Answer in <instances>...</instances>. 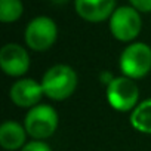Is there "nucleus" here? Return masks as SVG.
<instances>
[{"instance_id":"2eb2a0df","label":"nucleus","mask_w":151,"mask_h":151,"mask_svg":"<svg viewBox=\"0 0 151 151\" xmlns=\"http://www.w3.org/2000/svg\"><path fill=\"white\" fill-rule=\"evenodd\" d=\"M99 77H101V82L105 85V86H108L116 77H114V76L111 74V73H107V71H102L101 73V76H99Z\"/></svg>"},{"instance_id":"20e7f679","label":"nucleus","mask_w":151,"mask_h":151,"mask_svg":"<svg viewBox=\"0 0 151 151\" xmlns=\"http://www.w3.org/2000/svg\"><path fill=\"white\" fill-rule=\"evenodd\" d=\"M58 127V113L50 105H36L25 117V130L34 139H46Z\"/></svg>"},{"instance_id":"1a4fd4ad","label":"nucleus","mask_w":151,"mask_h":151,"mask_svg":"<svg viewBox=\"0 0 151 151\" xmlns=\"http://www.w3.org/2000/svg\"><path fill=\"white\" fill-rule=\"evenodd\" d=\"M116 0H76L79 17L89 22H101L114 14Z\"/></svg>"},{"instance_id":"39448f33","label":"nucleus","mask_w":151,"mask_h":151,"mask_svg":"<svg viewBox=\"0 0 151 151\" xmlns=\"http://www.w3.org/2000/svg\"><path fill=\"white\" fill-rule=\"evenodd\" d=\"M142 27V21L139 12L130 6H122L114 11L110 18V30L111 34L120 42L133 40Z\"/></svg>"},{"instance_id":"4468645a","label":"nucleus","mask_w":151,"mask_h":151,"mask_svg":"<svg viewBox=\"0 0 151 151\" xmlns=\"http://www.w3.org/2000/svg\"><path fill=\"white\" fill-rule=\"evenodd\" d=\"M138 12H151V0H129Z\"/></svg>"},{"instance_id":"dca6fc26","label":"nucleus","mask_w":151,"mask_h":151,"mask_svg":"<svg viewBox=\"0 0 151 151\" xmlns=\"http://www.w3.org/2000/svg\"><path fill=\"white\" fill-rule=\"evenodd\" d=\"M53 3H56V5H62V3H65L67 0H52Z\"/></svg>"},{"instance_id":"6e6552de","label":"nucleus","mask_w":151,"mask_h":151,"mask_svg":"<svg viewBox=\"0 0 151 151\" xmlns=\"http://www.w3.org/2000/svg\"><path fill=\"white\" fill-rule=\"evenodd\" d=\"M11 99L15 105L21 108H33L45 95L42 83H37L33 79H21L15 82L11 88Z\"/></svg>"},{"instance_id":"7ed1b4c3","label":"nucleus","mask_w":151,"mask_h":151,"mask_svg":"<svg viewBox=\"0 0 151 151\" xmlns=\"http://www.w3.org/2000/svg\"><path fill=\"white\" fill-rule=\"evenodd\" d=\"M139 99V89L136 83L123 76V77H116L108 86H107V101L108 104L122 113L135 110Z\"/></svg>"},{"instance_id":"0eeeda50","label":"nucleus","mask_w":151,"mask_h":151,"mask_svg":"<svg viewBox=\"0 0 151 151\" xmlns=\"http://www.w3.org/2000/svg\"><path fill=\"white\" fill-rule=\"evenodd\" d=\"M0 67L5 74L12 76V77H19L25 74L30 67L27 50L17 43L5 45L0 50Z\"/></svg>"},{"instance_id":"9d476101","label":"nucleus","mask_w":151,"mask_h":151,"mask_svg":"<svg viewBox=\"0 0 151 151\" xmlns=\"http://www.w3.org/2000/svg\"><path fill=\"white\" fill-rule=\"evenodd\" d=\"M25 129L17 122H5L0 126V145L8 151L25 145Z\"/></svg>"},{"instance_id":"f8f14e48","label":"nucleus","mask_w":151,"mask_h":151,"mask_svg":"<svg viewBox=\"0 0 151 151\" xmlns=\"http://www.w3.org/2000/svg\"><path fill=\"white\" fill-rule=\"evenodd\" d=\"M24 11L21 0H0V21L15 22L21 18Z\"/></svg>"},{"instance_id":"9b49d317","label":"nucleus","mask_w":151,"mask_h":151,"mask_svg":"<svg viewBox=\"0 0 151 151\" xmlns=\"http://www.w3.org/2000/svg\"><path fill=\"white\" fill-rule=\"evenodd\" d=\"M130 124L135 130L151 135V99H145L136 105L130 114Z\"/></svg>"},{"instance_id":"ddd939ff","label":"nucleus","mask_w":151,"mask_h":151,"mask_svg":"<svg viewBox=\"0 0 151 151\" xmlns=\"http://www.w3.org/2000/svg\"><path fill=\"white\" fill-rule=\"evenodd\" d=\"M21 151H52L50 147L42 141H31L22 147Z\"/></svg>"},{"instance_id":"423d86ee","label":"nucleus","mask_w":151,"mask_h":151,"mask_svg":"<svg viewBox=\"0 0 151 151\" xmlns=\"http://www.w3.org/2000/svg\"><path fill=\"white\" fill-rule=\"evenodd\" d=\"M56 24L47 17L34 18L25 28V43L33 50H47L56 40Z\"/></svg>"},{"instance_id":"f257e3e1","label":"nucleus","mask_w":151,"mask_h":151,"mask_svg":"<svg viewBox=\"0 0 151 151\" xmlns=\"http://www.w3.org/2000/svg\"><path fill=\"white\" fill-rule=\"evenodd\" d=\"M77 86V74L65 64H56L50 67L42 79V88L47 98L53 101H62L73 95Z\"/></svg>"},{"instance_id":"f03ea898","label":"nucleus","mask_w":151,"mask_h":151,"mask_svg":"<svg viewBox=\"0 0 151 151\" xmlns=\"http://www.w3.org/2000/svg\"><path fill=\"white\" fill-rule=\"evenodd\" d=\"M120 70L126 77L135 80L151 70V47L145 43H132L120 55Z\"/></svg>"}]
</instances>
